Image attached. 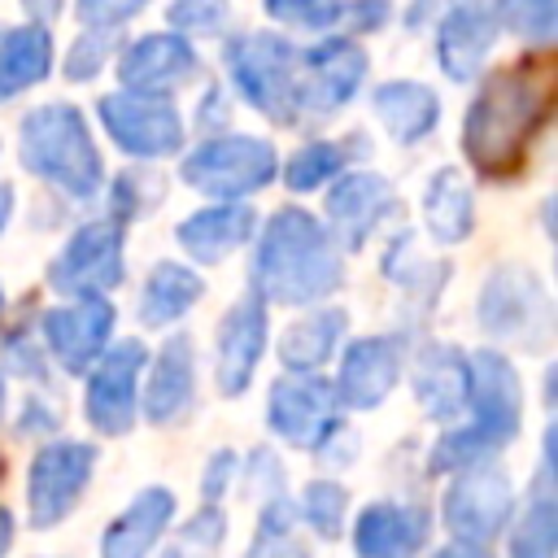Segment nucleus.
I'll list each match as a JSON object with an SVG mask.
<instances>
[{
	"mask_svg": "<svg viewBox=\"0 0 558 558\" xmlns=\"http://www.w3.org/2000/svg\"><path fill=\"white\" fill-rule=\"evenodd\" d=\"M0 305H4V288H0Z\"/></svg>",
	"mask_w": 558,
	"mask_h": 558,
	"instance_id": "de8ad7c7",
	"label": "nucleus"
},
{
	"mask_svg": "<svg viewBox=\"0 0 558 558\" xmlns=\"http://www.w3.org/2000/svg\"><path fill=\"white\" fill-rule=\"evenodd\" d=\"M148 362L140 340H122L109 353L96 357V371L87 379V418L100 436H126L135 423V379Z\"/></svg>",
	"mask_w": 558,
	"mask_h": 558,
	"instance_id": "f8f14e48",
	"label": "nucleus"
},
{
	"mask_svg": "<svg viewBox=\"0 0 558 558\" xmlns=\"http://www.w3.org/2000/svg\"><path fill=\"white\" fill-rule=\"evenodd\" d=\"M493 35H497V22L488 17V9H480L475 0L453 4L440 26V70L458 83L475 78L493 48Z\"/></svg>",
	"mask_w": 558,
	"mask_h": 558,
	"instance_id": "aec40b11",
	"label": "nucleus"
},
{
	"mask_svg": "<svg viewBox=\"0 0 558 558\" xmlns=\"http://www.w3.org/2000/svg\"><path fill=\"white\" fill-rule=\"evenodd\" d=\"M148 0H78V17L87 26H118L126 17H135Z\"/></svg>",
	"mask_w": 558,
	"mask_h": 558,
	"instance_id": "58836bf2",
	"label": "nucleus"
},
{
	"mask_svg": "<svg viewBox=\"0 0 558 558\" xmlns=\"http://www.w3.org/2000/svg\"><path fill=\"white\" fill-rule=\"evenodd\" d=\"M397 375H401L397 340L366 336V340H353V344H349L336 392H340V401L353 405V410H375V405L392 392Z\"/></svg>",
	"mask_w": 558,
	"mask_h": 558,
	"instance_id": "f3484780",
	"label": "nucleus"
},
{
	"mask_svg": "<svg viewBox=\"0 0 558 558\" xmlns=\"http://www.w3.org/2000/svg\"><path fill=\"white\" fill-rule=\"evenodd\" d=\"M510 506H514L510 480L497 466L475 462V466H462V475L445 493V527L458 536V545L480 549L501 532Z\"/></svg>",
	"mask_w": 558,
	"mask_h": 558,
	"instance_id": "0eeeda50",
	"label": "nucleus"
},
{
	"mask_svg": "<svg viewBox=\"0 0 558 558\" xmlns=\"http://www.w3.org/2000/svg\"><path fill=\"white\" fill-rule=\"evenodd\" d=\"M423 222L427 231L440 240V244H458L471 235V222H475V209H471V192L462 183L458 170H436L432 183H427V196H423Z\"/></svg>",
	"mask_w": 558,
	"mask_h": 558,
	"instance_id": "cd10ccee",
	"label": "nucleus"
},
{
	"mask_svg": "<svg viewBox=\"0 0 558 558\" xmlns=\"http://www.w3.org/2000/svg\"><path fill=\"white\" fill-rule=\"evenodd\" d=\"M244 558H310V549L292 541V514L283 510V501H270L262 510V527Z\"/></svg>",
	"mask_w": 558,
	"mask_h": 558,
	"instance_id": "2f4dec72",
	"label": "nucleus"
},
{
	"mask_svg": "<svg viewBox=\"0 0 558 558\" xmlns=\"http://www.w3.org/2000/svg\"><path fill=\"white\" fill-rule=\"evenodd\" d=\"M100 118L113 144L126 148L131 157H170L183 144L179 113L161 96H135V92L100 96Z\"/></svg>",
	"mask_w": 558,
	"mask_h": 558,
	"instance_id": "1a4fd4ad",
	"label": "nucleus"
},
{
	"mask_svg": "<svg viewBox=\"0 0 558 558\" xmlns=\"http://www.w3.org/2000/svg\"><path fill=\"white\" fill-rule=\"evenodd\" d=\"M375 113L384 118V126H388L392 140L414 144V140H423V135L436 126L440 100H436V92L423 87V83H384V87L375 92Z\"/></svg>",
	"mask_w": 558,
	"mask_h": 558,
	"instance_id": "a878e982",
	"label": "nucleus"
},
{
	"mask_svg": "<svg viewBox=\"0 0 558 558\" xmlns=\"http://www.w3.org/2000/svg\"><path fill=\"white\" fill-rule=\"evenodd\" d=\"M187 401H192V340L170 336L161 344L153 375H148V388H144V418L170 423L174 414H183Z\"/></svg>",
	"mask_w": 558,
	"mask_h": 558,
	"instance_id": "5701e85b",
	"label": "nucleus"
},
{
	"mask_svg": "<svg viewBox=\"0 0 558 558\" xmlns=\"http://www.w3.org/2000/svg\"><path fill=\"white\" fill-rule=\"evenodd\" d=\"M174 514L170 488H144L100 536V558H144Z\"/></svg>",
	"mask_w": 558,
	"mask_h": 558,
	"instance_id": "412c9836",
	"label": "nucleus"
},
{
	"mask_svg": "<svg viewBox=\"0 0 558 558\" xmlns=\"http://www.w3.org/2000/svg\"><path fill=\"white\" fill-rule=\"evenodd\" d=\"M427 536L423 510H405L392 501L366 506L353 523V549L357 558H414Z\"/></svg>",
	"mask_w": 558,
	"mask_h": 558,
	"instance_id": "6ab92c4d",
	"label": "nucleus"
},
{
	"mask_svg": "<svg viewBox=\"0 0 558 558\" xmlns=\"http://www.w3.org/2000/svg\"><path fill=\"white\" fill-rule=\"evenodd\" d=\"M227 70L235 92L275 122L296 118V48L270 31H253L227 44Z\"/></svg>",
	"mask_w": 558,
	"mask_h": 558,
	"instance_id": "39448f33",
	"label": "nucleus"
},
{
	"mask_svg": "<svg viewBox=\"0 0 558 558\" xmlns=\"http://www.w3.org/2000/svg\"><path fill=\"white\" fill-rule=\"evenodd\" d=\"M466 405L475 410V418L462 432L440 436V445L432 449V471H462L475 462H488V453H497L501 445L514 440L519 432V414H523V384L514 375V366L493 353L480 349L475 357H466Z\"/></svg>",
	"mask_w": 558,
	"mask_h": 558,
	"instance_id": "7ed1b4c3",
	"label": "nucleus"
},
{
	"mask_svg": "<svg viewBox=\"0 0 558 558\" xmlns=\"http://www.w3.org/2000/svg\"><path fill=\"white\" fill-rule=\"evenodd\" d=\"M436 558H484L480 549H471V545H453V549H440Z\"/></svg>",
	"mask_w": 558,
	"mask_h": 558,
	"instance_id": "c03bdc74",
	"label": "nucleus"
},
{
	"mask_svg": "<svg viewBox=\"0 0 558 558\" xmlns=\"http://www.w3.org/2000/svg\"><path fill=\"white\" fill-rule=\"evenodd\" d=\"M480 323L501 340H527V331H549V296L541 279L523 266H501L480 296ZM532 344V340H527Z\"/></svg>",
	"mask_w": 558,
	"mask_h": 558,
	"instance_id": "9b49d317",
	"label": "nucleus"
},
{
	"mask_svg": "<svg viewBox=\"0 0 558 558\" xmlns=\"http://www.w3.org/2000/svg\"><path fill=\"white\" fill-rule=\"evenodd\" d=\"M52 288L70 296H100L122 279V231L113 222H87L70 235L48 270Z\"/></svg>",
	"mask_w": 558,
	"mask_h": 558,
	"instance_id": "9d476101",
	"label": "nucleus"
},
{
	"mask_svg": "<svg viewBox=\"0 0 558 558\" xmlns=\"http://www.w3.org/2000/svg\"><path fill=\"white\" fill-rule=\"evenodd\" d=\"M340 166H344V153H340L336 144H310V148H301L296 157H288L283 183H288L292 192H310V187L327 183Z\"/></svg>",
	"mask_w": 558,
	"mask_h": 558,
	"instance_id": "473e14b6",
	"label": "nucleus"
},
{
	"mask_svg": "<svg viewBox=\"0 0 558 558\" xmlns=\"http://www.w3.org/2000/svg\"><path fill=\"white\" fill-rule=\"evenodd\" d=\"M9 541H13V514L0 506V558H4V549H9Z\"/></svg>",
	"mask_w": 558,
	"mask_h": 558,
	"instance_id": "79ce46f5",
	"label": "nucleus"
},
{
	"mask_svg": "<svg viewBox=\"0 0 558 558\" xmlns=\"http://www.w3.org/2000/svg\"><path fill=\"white\" fill-rule=\"evenodd\" d=\"M22 166L70 196H96L105 183L92 131L74 105H39L22 122Z\"/></svg>",
	"mask_w": 558,
	"mask_h": 558,
	"instance_id": "20e7f679",
	"label": "nucleus"
},
{
	"mask_svg": "<svg viewBox=\"0 0 558 558\" xmlns=\"http://www.w3.org/2000/svg\"><path fill=\"white\" fill-rule=\"evenodd\" d=\"M340 13L349 17L353 31H375L388 17V0H349V9H340Z\"/></svg>",
	"mask_w": 558,
	"mask_h": 558,
	"instance_id": "ea45409f",
	"label": "nucleus"
},
{
	"mask_svg": "<svg viewBox=\"0 0 558 558\" xmlns=\"http://www.w3.org/2000/svg\"><path fill=\"white\" fill-rule=\"evenodd\" d=\"M231 453L222 449V453H214V466L205 471V506H218V493H222V484H227V475H231Z\"/></svg>",
	"mask_w": 558,
	"mask_h": 558,
	"instance_id": "a19ab883",
	"label": "nucleus"
},
{
	"mask_svg": "<svg viewBox=\"0 0 558 558\" xmlns=\"http://www.w3.org/2000/svg\"><path fill=\"white\" fill-rule=\"evenodd\" d=\"M253 235V209L248 205H214L201 209L192 218H183L179 227V244L196 257V262H222L231 248H240Z\"/></svg>",
	"mask_w": 558,
	"mask_h": 558,
	"instance_id": "393cba45",
	"label": "nucleus"
},
{
	"mask_svg": "<svg viewBox=\"0 0 558 558\" xmlns=\"http://www.w3.org/2000/svg\"><path fill=\"white\" fill-rule=\"evenodd\" d=\"M0 410H4V379H0Z\"/></svg>",
	"mask_w": 558,
	"mask_h": 558,
	"instance_id": "49530a36",
	"label": "nucleus"
},
{
	"mask_svg": "<svg viewBox=\"0 0 558 558\" xmlns=\"http://www.w3.org/2000/svg\"><path fill=\"white\" fill-rule=\"evenodd\" d=\"M305 87L296 96H305L314 109H336L344 100H353L357 83L366 78V52L349 39H323L305 52Z\"/></svg>",
	"mask_w": 558,
	"mask_h": 558,
	"instance_id": "a211bd4d",
	"label": "nucleus"
},
{
	"mask_svg": "<svg viewBox=\"0 0 558 558\" xmlns=\"http://www.w3.org/2000/svg\"><path fill=\"white\" fill-rule=\"evenodd\" d=\"M52 65V39L44 26H13L0 35V96H17Z\"/></svg>",
	"mask_w": 558,
	"mask_h": 558,
	"instance_id": "bb28decb",
	"label": "nucleus"
},
{
	"mask_svg": "<svg viewBox=\"0 0 558 558\" xmlns=\"http://www.w3.org/2000/svg\"><path fill=\"white\" fill-rule=\"evenodd\" d=\"M227 17V0H174L170 4V26L174 31H196V35H209L218 31Z\"/></svg>",
	"mask_w": 558,
	"mask_h": 558,
	"instance_id": "c9c22d12",
	"label": "nucleus"
},
{
	"mask_svg": "<svg viewBox=\"0 0 558 558\" xmlns=\"http://www.w3.org/2000/svg\"><path fill=\"white\" fill-rule=\"evenodd\" d=\"M497 17L523 39H549L558 26V0H497Z\"/></svg>",
	"mask_w": 558,
	"mask_h": 558,
	"instance_id": "72a5a7b5",
	"label": "nucleus"
},
{
	"mask_svg": "<svg viewBox=\"0 0 558 558\" xmlns=\"http://www.w3.org/2000/svg\"><path fill=\"white\" fill-rule=\"evenodd\" d=\"M196 70V52L183 35H144L118 61V78L135 96H161Z\"/></svg>",
	"mask_w": 558,
	"mask_h": 558,
	"instance_id": "dca6fc26",
	"label": "nucleus"
},
{
	"mask_svg": "<svg viewBox=\"0 0 558 558\" xmlns=\"http://www.w3.org/2000/svg\"><path fill=\"white\" fill-rule=\"evenodd\" d=\"M388 205H392V187L379 174H366V170L340 179L336 192L327 196V214L336 218L349 248H362V240L375 231V222L384 218Z\"/></svg>",
	"mask_w": 558,
	"mask_h": 558,
	"instance_id": "4be33fe9",
	"label": "nucleus"
},
{
	"mask_svg": "<svg viewBox=\"0 0 558 558\" xmlns=\"http://www.w3.org/2000/svg\"><path fill=\"white\" fill-rule=\"evenodd\" d=\"M57 4H61V0H26V9H31L35 17H52V13H57Z\"/></svg>",
	"mask_w": 558,
	"mask_h": 558,
	"instance_id": "37998d69",
	"label": "nucleus"
},
{
	"mask_svg": "<svg viewBox=\"0 0 558 558\" xmlns=\"http://www.w3.org/2000/svg\"><path fill=\"white\" fill-rule=\"evenodd\" d=\"M545 113V83H536L523 65L519 70H497L475 105L466 109V126H462V148L471 157V166L488 179H506L523 166V148L527 135L536 131Z\"/></svg>",
	"mask_w": 558,
	"mask_h": 558,
	"instance_id": "f03ea898",
	"label": "nucleus"
},
{
	"mask_svg": "<svg viewBox=\"0 0 558 558\" xmlns=\"http://www.w3.org/2000/svg\"><path fill=\"white\" fill-rule=\"evenodd\" d=\"M344 488L336 480H310L305 488V519L310 527L323 536V541H336L340 536V523H344Z\"/></svg>",
	"mask_w": 558,
	"mask_h": 558,
	"instance_id": "f704fd0d",
	"label": "nucleus"
},
{
	"mask_svg": "<svg viewBox=\"0 0 558 558\" xmlns=\"http://www.w3.org/2000/svg\"><path fill=\"white\" fill-rule=\"evenodd\" d=\"M331 414H336V388L318 375H288L270 388V427L288 440V445H318L323 432L331 427Z\"/></svg>",
	"mask_w": 558,
	"mask_h": 558,
	"instance_id": "4468645a",
	"label": "nucleus"
},
{
	"mask_svg": "<svg viewBox=\"0 0 558 558\" xmlns=\"http://www.w3.org/2000/svg\"><path fill=\"white\" fill-rule=\"evenodd\" d=\"M275 170H279L275 148L253 135H218L183 161V179L196 192L218 196V201H235V196L266 187L275 179Z\"/></svg>",
	"mask_w": 558,
	"mask_h": 558,
	"instance_id": "423d86ee",
	"label": "nucleus"
},
{
	"mask_svg": "<svg viewBox=\"0 0 558 558\" xmlns=\"http://www.w3.org/2000/svg\"><path fill=\"white\" fill-rule=\"evenodd\" d=\"M9 209H13V187H4V183H0V227H4Z\"/></svg>",
	"mask_w": 558,
	"mask_h": 558,
	"instance_id": "a18cd8bd",
	"label": "nucleus"
},
{
	"mask_svg": "<svg viewBox=\"0 0 558 558\" xmlns=\"http://www.w3.org/2000/svg\"><path fill=\"white\" fill-rule=\"evenodd\" d=\"M466 357L449 344H427L418 353V371H414V397L423 401V410L432 418H449L453 410L466 405Z\"/></svg>",
	"mask_w": 558,
	"mask_h": 558,
	"instance_id": "b1692460",
	"label": "nucleus"
},
{
	"mask_svg": "<svg viewBox=\"0 0 558 558\" xmlns=\"http://www.w3.org/2000/svg\"><path fill=\"white\" fill-rule=\"evenodd\" d=\"M554 554H558V506L545 488H536L514 527L510 558H554Z\"/></svg>",
	"mask_w": 558,
	"mask_h": 558,
	"instance_id": "7c9ffc66",
	"label": "nucleus"
},
{
	"mask_svg": "<svg viewBox=\"0 0 558 558\" xmlns=\"http://www.w3.org/2000/svg\"><path fill=\"white\" fill-rule=\"evenodd\" d=\"M105 52H109V35L87 31L83 39H74V48H70V57H65V74H70V78H92V74L105 65Z\"/></svg>",
	"mask_w": 558,
	"mask_h": 558,
	"instance_id": "4c0bfd02",
	"label": "nucleus"
},
{
	"mask_svg": "<svg viewBox=\"0 0 558 558\" xmlns=\"http://www.w3.org/2000/svg\"><path fill=\"white\" fill-rule=\"evenodd\" d=\"M109 331H113V305L105 296H83L74 305H57L44 314V340L57 353V362L74 375L96 366Z\"/></svg>",
	"mask_w": 558,
	"mask_h": 558,
	"instance_id": "ddd939ff",
	"label": "nucleus"
},
{
	"mask_svg": "<svg viewBox=\"0 0 558 558\" xmlns=\"http://www.w3.org/2000/svg\"><path fill=\"white\" fill-rule=\"evenodd\" d=\"M96 466V449L83 440H57L48 449L35 453L31 462V480H26V497H31V523L35 527H52L61 523L78 493L87 488Z\"/></svg>",
	"mask_w": 558,
	"mask_h": 558,
	"instance_id": "6e6552de",
	"label": "nucleus"
},
{
	"mask_svg": "<svg viewBox=\"0 0 558 558\" xmlns=\"http://www.w3.org/2000/svg\"><path fill=\"white\" fill-rule=\"evenodd\" d=\"M344 0H266V13L279 22H301V26H327L336 22Z\"/></svg>",
	"mask_w": 558,
	"mask_h": 558,
	"instance_id": "e433bc0d",
	"label": "nucleus"
},
{
	"mask_svg": "<svg viewBox=\"0 0 558 558\" xmlns=\"http://www.w3.org/2000/svg\"><path fill=\"white\" fill-rule=\"evenodd\" d=\"M201 301V279L196 270L179 266V262H161L153 266L144 296H140V323L144 327H166L174 318H183L192 305Z\"/></svg>",
	"mask_w": 558,
	"mask_h": 558,
	"instance_id": "c85d7f7f",
	"label": "nucleus"
},
{
	"mask_svg": "<svg viewBox=\"0 0 558 558\" xmlns=\"http://www.w3.org/2000/svg\"><path fill=\"white\" fill-rule=\"evenodd\" d=\"M340 253L327 235L323 222L305 209H279L262 235L257 262H253V283L257 296L283 301V305H305L318 296H331L340 288Z\"/></svg>",
	"mask_w": 558,
	"mask_h": 558,
	"instance_id": "f257e3e1",
	"label": "nucleus"
},
{
	"mask_svg": "<svg viewBox=\"0 0 558 558\" xmlns=\"http://www.w3.org/2000/svg\"><path fill=\"white\" fill-rule=\"evenodd\" d=\"M344 323H349L344 310H318V314L292 323V327L283 331V340H279V357H283V366H288L292 375H310L314 366H323L327 353L336 349Z\"/></svg>",
	"mask_w": 558,
	"mask_h": 558,
	"instance_id": "c756f323",
	"label": "nucleus"
},
{
	"mask_svg": "<svg viewBox=\"0 0 558 558\" xmlns=\"http://www.w3.org/2000/svg\"><path fill=\"white\" fill-rule=\"evenodd\" d=\"M266 344V301L262 296H244L227 310L222 327H218V392L222 397H240L253 379V366L262 357Z\"/></svg>",
	"mask_w": 558,
	"mask_h": 558,
	"instance_id": "2eb2a0df",
	"label": "nucleus"
}]
</instances>
